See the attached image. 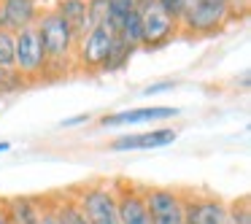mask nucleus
I'll return each mask as SVG.
<instances>
[{
  "label": "nucleus",
  "instance_id": "obj_1",
  "mask_svg": "<svg viewBox=\"0 0 251 224\" xmlns=\"http://www.w3.org/2000/svg\"><path fill=\"white\" fill-rule=\"evenodd\" d=\"M35 30H38V38H41V46H44V54H46V62L54 73H62L68 71V62L76 57V35L71 33L62 17L51 8V11H44L38 14L35 19Z\"/></svg>",
  "mask_w": 251,
  "mask_h": 224
},
{
  "label": "nucleus",
  "instance_id": "obj_2",
  "mask_svg": "<svg viewBox=\"0 0 251 224\" xmlns=\"http://www.w3.org/2000/svg\"><path fill=\"white\" fill-rule=\"evenodd\" d=\"M78 208H81L87 224H122L119 222V205H116V189L114 178L105 181H89L73 192Z\"/></svg>",
  "mask_w": 251,
  "mask_h": 224
},
{
  "label": "nucleus",
  "instance_id": "obj_3",
  "mask_svg": "<svg viewBox=\"0 0 251 224\" xmlns=\"http://www.w3.org/2000/svg\"><path fill=\"white\" fill-rule=\"evenodd\" d=\"M232 6H216V3H205V0H192L184 8V17L178 22V33L186 35H213L235 17Z\"/></svg>",
  "mask_w": 251,
  "mask_h": 224
},
{
  "label": "nucleus",
  "instance_id": "obj_4",
  "mask_svg": "<svg viewBox=\"0 0 251 224\" xmlns=\"http://www.w3.org/2000/svg\"><path fill=\"white\" fill-rule=\"evenodd\" d=\"M14 71L25 81L44 78L49 73V62H46V54H44V46H41L35 25L14 33Z\"/></svg>",
  "mask_w": 251,
  "mask_h": 224
},
{
  "label": "nucleus",
  "instance_id": "obj_5",
  "mask_svg": "<svg viewBox=\"0 0 251 224\" xmlns=\"http://www.w3.org/2000/svg\"><path fill=\"white\" fill-rule=\"evenodd\" d=\"M151 224H186V192L173 186H143Z\"/></svg>",
  "mask_w": 251,
  "mask_h": 224
},
{
  "label": "nucleus",
  "instance_id": "obj_6",
  "mask_svg": "<svg viewBox=\"0 0 251 224\" xmlns=\"http://www.w3.org/2000/svg\"><path fill=\"white\" fill-rule=\"evenodd\" d=\"M138 19L143 30V46L149 49L165 46L173 41V35H178V22L162 11L157 0H138Z\"/></svg>",
  "mask_w": 251,
  "mask_h": 224
},
{
  "label": "nucleus",
  "instance_id": "obj_7",
  "mask_svg": "<svg viewBox=\"0 0 251 224\" xmlns=\"http://www.w3.org/2000/svg\"><path fill=\"white\" fill-rule=\"evenodd\" d=\"M114 44H116V35L111 33L105 25H95V27H89L87 33L76 41V62L89 73L103 71Z\"/></svg>",
  "mask_w": 251,
  "mask_h": 224
},
{
  "label": "nucleus",
  "instance_id": "obj_8",
  "mask_svg": "<svg viewBox=\"0 0 251 224\" xmlns=\"http://www.w3.org/2000/svg\"><path fill=\"white\" fill-rule=\"evenodd\" d=\"M114 189H116V205H119L122 224H151L141 184L127 178H114Z\"/></svg>",
  "mask_w": 251,
  "mask_h": 224
},
{
  "label": "nucleus",
  "instance_id": "obj_9",
  "mask_svg": "<svg viewBox=\"0 0 251 224\" xmlns=\"http://www.w3.org/2000/svg\"><path fill=\"white\" fill-rule=\"evenodd\" d=\"M3 202L14 224H60L49 197H11Z\"/></svg>",
  "mask_w": 251,
  "mask_h": 224
},
{
  "label": "nucleus",
  "instance_id": "obj_10",
  "mask_svg": "<svg viewBox=\"0 0 251 224\" xmlns=\"http://www.w3.org/2000/svg\"><path fill=\"white\" fill-rule=\"evenodd\" d=\"M173 127H154V130L143 132H130V135H119L111 141V151H146V149H162L176 141Z\"/></svg>",
  "mask_w": 251,
  "mask_h": 224
},
{
  "label": "nucleus",
  "instance_id": "obj_11",
  "mask_svg": "<svg viewBox=\"0 0 251 224\" xmlns=\"http://www.w3.org/2000/svg\"><path fill=\"white\" fill-rule=\"evenodd\" d=\"M178 108L170 105H143V108H130V111H116L100 119V127H135V124H146V122H165V119H176Z\"/></svg>",
  "mask_w": 251,
  "mask_h": 224
},
{
  "label": "nucleus",
  "instance_id": "obj_12",
  "mask_svg": "<svg viewBox=\"0 0 251 224\" xmlns=\"http://www.w3.org/2000/svg\"><path fill=\"white\" fill-rule=\"evenodd\" d=\"M227 202L216 195H186V224H224Z\"/></svg>",
  "mask_w": 251,
  "mask_h": 224
},
{
  "label": "nucleus",
  "instance_id": "obj_13",
  "mask_svg": "<svg viewBox=\"0 0 251 224\" xmlns=\"http://www.w3.org/2000/svg\"><path fill=\"white\" fill-rule=\"evenodd\" d=\"M0 17H3V30L8 33L33 27L38 19V0H0Z\"/></svg>",
  "mask_w": 251,
  "mask_h": 224
},
{
  "label": "nucleus",
  "instance_id": "obj_14",
  "mask_svg": "<svg viewBox=\"0 0 251 224\" xmlns=\"http://www.w3.org/2000/svg\"><path fill=\"white\" fill-rule=\"evenodd\" d=\"M62 17V22L71 27V33L76 38H81L89 30V19H87V0H60L54 8Z\"/></svg>",
  "mask_w": 251,
  "mask_h": 224
},
{
  "label": "nucleus",
  "instance_id": "obj_15",
  "mask_svg": "<svg viewBox=\"0 0 251 224\" xmlns=\"http://www.w3.org/2000/svg\"><path fill=\"white\" fill-rule=\"evenodd\" d=\"M49 202L54 208V216L60 224H87V219H84L73 192H57V195L49 197Z\"/></svg>",
  "mask_w": 251,
  "mask_h": 224
},
{
  "label": "nucleus",
  "instance_id": "obj_16",
  "mask_svg": "<svg viewBox=\"0 0 251 224\" xmlns=\"http://www.w3.org/2000/svg\"><path fill=\"white\" fill-rule=\"evenodd\" d=\"M135 8H138V0H108V8H105V17L100 25H105V27L116 35V30L122 27V22H125Z\"/></svg>",
  "mask_w": 251,
  "mask_h": 224
},
{
  "label": "nucleus",
  "instance_id": "obj_17",
  "mask_svg": "<svg viewBox=\"0 0 251 224\" xmlns=\"http://www.w3.org/2000/svg\"><path fill=\"white\" fill-rule=\"evenodd\" d=\"M224 224H251V213H249V197L229 202L227 205V219Z\"/></svg>",
  "mask_w": 251,
  "mask_h": 224
},
{
  "label": "nucleus",
  "instance_id": "obj_18",
  "mask_svg": "<svg viewBox=\"0 0 251 224\" xmlns=\"http://www.w3.org/2000/svg\"><path fill=\"white\" fill-rule=\"evenodd\" d=\"M0 68H14V33L0 30Z\"/></svg>",
  "mask_w": 251,
  "mask_h": 224
},
{
  "label": "nucleus",
  "instance_id": "obj_19",
  "mask_svg": "<svg viewBox=\"0 0 251 224\" xmlns=\"http://www.w3.org/2000/svg\"><path fill=\"white\" fill-rule=\"evenodd\" d=\"M22 84H25V78L19 76L14 68H6V71L0 68V92H11V89H19Z\"/></svg>",
  "mask_w": 251,
  "mask_h": 224
},
{
  "label": "nucleus",
  "instance_id": "obj_20",
  "mask_svg": "<svg viewBox=\"0 0 251 224\" xmlns=\"http://www.w3.org/2000/svg\"><path fill=\"white\" fill-rule=\"evenodd\" d=\"M105 8H108V0H87V19H89V27H95V25L103 22Z\"/></svg>",
  "mask_w": 251,
  "mask_h": 224
},
{
  "label": "nucleus",
  "instance_id": "obj_21",
  "mask_svg": "<svg viewBox=\"0 0 251 224\" xmlns=\"http://www.w3.org/2000/svg\"><path fill=\"white\" fill-rule=\"evenodd\" d=\"M157 3L162 6V11L168 14V17H173L176 22H181L184 8H186V0H157Z\"/></svg>",
  "mask_w": 251,
  "mask_h": 224
},
{
  "label": "nucleus",
  "instance_id": "obj_22",
  "mask_svg": "<svg viewBox=\"0 0 251 224\" xmlns=\"http://www.w3.org/2000/svg\"><path fill=\"white\" fill-rule=\"evenodd\" d=\"M173 87H176V81H162V84H157V87H146L143 95H157V92H165V89H173Z\"/></svg>",
  "mask_w": 251,
  "mask_h": 224
},
{
  "label": "nucleus",
  "instance_id": "obj_23",
  "mask_svg": "<svg viewBox=\"0 0 251 224\" xmlns=\"http://www.w3.org/2000/svg\"><path fill=\"white\" fill-rule=\"evenodd\" d=\"M0 224H14L11 219H8V211H6V202L0 200Z\"/></svg>",
  "mask_w": 251,
  "mask_h": 224
},
{
  "label": "nucleus",
  "instance_id": "obj_24",
  "mask_svg": "<svg viewBox=\"0 0 251 224\" xmlns=\"http://www.w3.org/2000/svg\"><path fill=\"white\" fill-rule=\"evenodd\" d=\"M205 3H216V6H232L235 8V0H205ZM189 6V3H186Z\"/></svg>",
  "mask_w": 251,
  "mask_h": 224
},
{
  "label": "nucleus",
  "instance_id": "obj_25",
  "mask_svg": "<svg viewBox=\"0 0 251 224\" xmlns=\"http://www.w3.org/2000/svg\"><path fill=\"white\" fill-rule=\"evenodd\" d=\"M249 6V0H235V11H238V8H246Z\"/></svg>",
  "mask_w": 251,
  "mask_h": 224
},
{
  "label": "nucleus",
  "instance_id": "obj_26",
  "mask_svg": "<svg viewBox=\"0 0 251 224\" xmlns=\"http://www.w3.org/2000/svg\"><path fill=\"white\" fill-rule=\"evenodd\" d=\"M0 151H8V141H3V143H0Z\"/></svg>",
  "mask_w": 251,
  "mask_h": 224
},
{
  "label": "nucleus",
  "instance_id": "obj_27",
  "mask_svg": "<svg viewBox=\"0 0 251 224\" xmlns=\"http://www.w3.org/2000/svg\"><path fill=\"white\" fill-rule=\"evenodd\" d=\"M0 30H3V17H0Z\"/></svg>",
  "mask_w": 251,
  "mask_h": 224
}]
</instances>
